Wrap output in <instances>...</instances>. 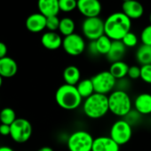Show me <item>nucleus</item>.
I'll return each instance as SVG.
<instances>
[{
    "mask_svg": "<svg viewBox=\"0 0 151 151\" xmlns=\"http://www.w3.org/2000/svg\"><path fill=\"white\" fill-rule=\"evenodd\" d=\"M132 20L123 12L111 14L104 21L105 35L112 41H121L123 37L131 31Z\"/></svg>",
    "mask_w": 151,
    "mask_h": 151,
    "instance_id": "f257e3e1",
    "label": "nucleus"
},
{
    "mask_svg": "<svg viewBox=\"0 0 151 151\" xmlns=\"http://www.w3.org/2000/svg\"><path fill=\"white\" fill-rule=\"evenodd\" d=\"M56 103L65 110L77 109L81 104L83 98L79 94L77 86L64 84L55 93Z\"/></svg>",
    "mask_w": 151,
    "mask_h": 151,
    "instance_id": "f03ea898",
    "label": "nucleus"
},
{
    "mask_svg": "<svg viewBox=\"0 0 151 151\" xmlns=\"http://www.w3.org/2000/svg\"><path fill=\"white\" fill-rule=\"evenodd\" d=\"M83 110L86 116L92 119L103 117L109 111L108 95L94 93L92 96L85 100Z\"/></svg>",
    "mask_w": 151,
    "mask_h": 151,
    "instance_id": "7ed1b4c3",
    "label": "nucleus"
},
{
    "mask_svg": "<svg viewBox=\"0 0 151 151\" xmlns=\"http://www.w3.org/2000/svg\"><path fill=\"white\" fill-rule=\"evenodd\" d=\"M108 97L109 112L115 116L124 117L132 110V102L127 92L114 90Z\"/></svg>",
    "mask_w": 151,
    "mask_h": 151,
    "instance_id": "20e7f679",
    "label": "nucleus"
},
{
    "mask_svg": "<svg viewBox=\"0 0 151 151\" xmlns=\"http://www.w3.org/2000/svg\"><path fill=\"white\" fill-rule=\"evenodd\" d=\"M93 137L86 131L79 130L72 132L67 140L68 151H92Z\"/></svg>",
    "mask_w": 151,
    "mask_h": 151,
    "instance_id": "39448f33",
    "label": "nucleus"
},
{
    "mask_svg": "<svg viewBox=\"0 0 151 151\" xmlns=\"http://www.w3.org/2000/svg\"><path fill=\"white\" fill-rule=\"evenodd\" d=\"M91 79L93 84L94 92L104 95H108V93H111L115 90L117 81L109 70L97 73Z\"/></svg>",
    "mask_w": 151,
    "mask_h": 151,
    "instance_id": "423d86ee",
    "label": "nucleus"
},
{
    "mask_svg": "<svg viewBox=\"0 0 151 151\" xmlns=\"http://www.w3.org/2000/svg\"><path fill=\"white\" fill-rule=\"evenodd\" d=\"M109 136L119 146L125 145L131 140L132 136V125L124 119H119L112 124Z\"/></svg>",
    "mask_w": 151,
    "mask_h": 151,
    "instance_id": "0eeeda50",
    "label": "nucleus"
},
{
    "mask_svg": "<svg viewBox=\"0 0 151 151\" xmlns=\"http://www.w3.org/2000/svg\"><path fill=\"white\" fill-rule=\"evenodd\" d=\"M32 125L25 118H17L11 124V138L17 143L27 142L32 135Z\"/></svg>",
    "mask_w": 151,
    "mask_h": 151,
    "instance_id": "6e6552de",
    "label": "nucleus"
},
{
    "mask_svg": "<svg viewBox=\"0 0 151 151\" xmlns=\"http://www.w3.org/2000/svg\"><path fill=\"white\" fill-rule=\"evenodd\" d=\"M82 32L85 37L90 41H95L103 35L104 31V21L100 17L86 18L82 23Z\"/></svg>",
    "mask_w": 151,
    "mask_h": 151,
    "instance_id": "1a4fd4ad",
    "label": "nucleus"
},
{
    "mask_svg": "<svg viewBox=\"0 0 151 151\" xmlns=\"http://www.w3.org/2000/svg\"><path fill=\"white\" fill-rule=\"evenodd\" d=\"M62 48L65 52L70 56H78L85 52L86 44L82 36L73 33L72 35L64 37L62 41Z\"/></svg>",
    "mask_w": 151,
    "mask_h": 151,
    "instance_id": "9d476101",
    "label": "nucleus"
},
{
    "mask_svg": "<svg viewBox=\"0 0 151 151\" xmlns=\"http://www.w3.org/2000/svg\"><path fill=\"white\" fill-rule=\"evenodd\" d=\"M77 9L86 18H93L99 17L102 6L100 0H78Z\"/></svg>",
    "mask_w": 151,
    "mask_h": 151,
    "instance_id": "9b49d317",
    "label": "nucleus"
},
{
    "mask_svg": "<svg viewBox=\"0 0 151 151\" xmlns=\"http://www.w3.org/2000/svg\"><path fill=\"white\" fill-rule=\"evenodd\" d=\"M92 151H120V146L110 136H101L94 139Z\"/></svg>",
    "mask_w": 151,
    "mask_h": 151,
    "instance_id": "f8f14e48",
    "label": "nucleus"
},
{
    "mask_svg": "<svg viewBox=\"0 0 151 151\" xmlns=\"http://www.w3.org/2000/svg\"><path fill=\"white\" fill-rule=\"evenodd\" d=\"M26 28L29 31L38 33L46 29V17L40 13L30 14L26 19Z\"/></svg>",
    "mask_w": 151,
    "mask_h": 151,
    "instance_id": "ddd939ff",
    "label": "nucleus"
},
{
    "mask_svg": "<svg viewBox=\"0 0 151 151\" xmlns=\"http://www.w3.org/2000/svg\"><path fill=\"white\" fill-rule=\"evenodd\" d=\"M122 11L131 20H137L143 15L144 7L139 1L130 0V1L123 3Z\"/></svg>",
    "mask_w": 151,
    "mask_h": 151,
    "instance_id": "4468645a",
    "label": "nucleus"
},
{
    "mask_svg": "<svg viewBox=\"0 0 151 151\" xmlns=\"http://www.w3.org/2000/svg\"><path fill=\"white\" fill-rule=\"evenodd\" d=\"M37 7L40 14L46 18L58 16L60 13L59 0H37Z\"/></svg>",
    "mask_w": 151,
    "mask_h": 151,
    "instance_id": "2eb2a0df",
    "label": "nucleus"
},
{
    "mask_svg": "<svg viewBox=\"0 0 151 151\" xmlns=\"http://www.w3.org/2000/svg\"><path fill=\"white\" fill-rule=\"evenodd\" d=\"M17 71L18 65L13 58L6 56L0 59V76L3 78H10L14 77Z\"/></svg>",
    "mask_w": 151,
    "mask_h": 151,
    "instance_id": "dca6fc26",
    "label": "nucleus"
},
{
    "mask_svg": "<svg viewBox=\"0 0 151 151\" xmlns=\"http://www.w3.org/2000/svg\"><path fill=\"white\" fill-rule=\"evenodd\" d=\"M133 106L135 110L139 113L141 116L143 115H150L151 114V93H142L139 94L133 102Z\"/></svg>",
    "mask_w": 151,
    "mask_h": 151,
    "instance_id": "f3484780",
    "label": "nucleus"
},
{
    "mask_svg": "<svg viewBox=\"0 0 151 151\" xmlns=\"http://www.w3.org/2000/svg\"><path fill=\"white\" fill-rule=\"evenodd\" d=\"M62 41L63 38H61L60 35L53 31H47L44 33L41 37V44L43 46L51 51L57 50L61 47Z\"/></svg>",
    "mask_w": 151,
    "mask_h": 151,
    "instance_id": "a211bd4d",
    "label": "nucleus"
},
{
    "mask_svg": "<svg viewBox=\"0 0 151 151\" xmlns=\"http://www.w3.org/2000/svg\"><path fill=\"white\" fill-rule=\"evenodd\" d=\"M62 77L65 84L76 86L81 80V72L77 66L69 65L63 70Z\"/></svg>",
    "mask_w": 151,
    "mask_h": 151,
    "instance_id": "6ab92c4d",
    "label": "nucleus"
},
{
    "mask_svg": "<svg viewBox=\"0 0 151 151\" xmlns=\"http://www.w3.org/2000/svg\"><path fill=\"white\" fill-rule=\"evenodd\" d=\"M126 52V47L123 44L122 41H113L111 48L109 52V53L106 55L107 59L111 62L120 61L124 57Z\"/></svg>",
    "mask_w": 151,
    "mask_h": 151,
    "instance_id": "aec40b11",
    "label": "nucleus"
},
{
    "mask_svg": "<svg viewBox=\"0 0 151 151\" xmlns=\"http://www.w3.org/2000/svg\"><path fill=\"white\" fill-rule=\"evenodd\" d=\"M128 70H129L128 64L123 60H120V61H116V62L111 63L109 71L111 73V75L116 80H119L127 77Z\"/></svg>",
    "mask_w": 151,
    "mask_h": 151,
    "instance_id": "412c9836",
    "label": "nucleus"
},
{
    "mask_svg": "<svg viewBox=\"0 0 151 151\" xmlns=\"http://www.w3.org/2000/svg\"><path fill=\"white\" fill-rule=\"evenodd\" d=\"M135 57L138 63L141 66L151 64V46L142 44L137 49Z\"/></svg>",
    "mask_w": 151,
    "mask_h": 151,
    "instance_id": "4be33fe9",
    "label": "nucleus"
},
{
    "mask_svg": "<svg viewBox=\"0 0 151 151\" xmlns=\"http://www.w3.org/2000/svg\"><path fill=\"white\" fill-rule=\"evenodd\" d=\"M76 86H77V89L83 99H87L88 97L92 96L95 93L93 84L91 78H86L80 80V82Z\"/></svg>",
    "mask_w": 151,
    "mask_h": 151,
    "instance_id": "5701e85b",
    "label": "nucleus"
},
{
    "mask_svg": "<svg viewBox=\"0 0 151 151\" xmlns=\"http://www.w3.org/2000/svg\"><path fill=\"white\" fill-rule=\"evenodd\" d=\"M112 42L113 41L109 37H107L106 35H103L102 37H101L100 38L95 40L94 44H95L98 54L107 55L109 53L110 48H111Z\"/></svg>",
    "mask_w": 151,
    "mask_h": 151,
    "instance_id": "b1692460",
    "label": "nucleus"
},
{
    "mask_svg": "<svg viewBox=\"0 0 151 151\" xmlns=\"http://www.w3.org/2000/svg\"><path fill=\"white\" fill-rule=\"evenodd\" d=\"M75 29H76V24L71 18L64 17L60 20L59 31L62 36L68 37L69 35H72L73 33H75Z\"/></svg>",
    "mask_w": 151,
    "mask_h": 151,
    "instance_id": "393cba45",
    "label": "nucleus"
},
{
    "mask_svg": "<svg viewBox=\"0 0 151 151\" xmlns=\"http://www.w3.org/2000/svg\"><path fill=\"white\" fill-rule=\"evenodd\" d=\"M16 119V114L11 108H4L0 111V122L1 124L11 125Z\"/></svg>",
    "mask_w": 151,
    "mask_h": 151,
    "instance_id": "a878e982",
    "label": "nucleus"
},
{
    "mask_svg": "<svg viewBox=\"0 0 151 151\" xmlns=\"http://www.w3.org/2000/svg\"><path fill=\"white\" fill-rule=\"evenodd\" d=\"M60 10L64 13H70L78 8V0H59Z\"/></svg>",
    "mask_w": 151,
    "mask_h": 151,
    "instance_id": "bb28decb",
    "label": "nucleus"
},
{
    "mask_svg": "<svg viewBox=\"0 0 151 151\" xmlns=\"http://www.w3.org/2000/svg\"><path fill=\"white\" fill-rule=\"evenodd\" d=\"M121 41L123 42V44L125 45L126 48H132L135 47L138 44V37L133 32L130 31L123 37Z\"/></svg>",
    "mask_w": 151,
    "mask_h": 151,
    "instance_id": "cd10ccee",
    "label": "nucleus"
},
{
    "mask_svg": "<svg viewBox=\"0 0 151 151\" xmlns=\"http://www.w3.org/2000/svg\"><path fill=\"white\" fill-rule=\"evenodd\" d=\"M140 79L146 84L151 85V64L140 66Z\"/></svg>",
    "mask_w": 151,
    "mask_h": 151,
    "instance_id": "c85d7f7f",
    "label": "nucleus"
},
{
    "mask_svg": "<svg viewBox=\"0 0 151 151\" xmlns=\"http://www.w3.org/2000/svg\"><path fill=\"white\" fill-rule=\"evenodd\" d=\"M60 22V20L58 18V16H51L46 18V29L48 31L56 32V30H59Z\"/></svg>",
    "mask_w": 151,
    "mask_h": 151,
    "instance_id": "c756f323",
    "label": "nucleus"
},
{
    "mask_svg": "<svg viewBox=\"0 0 151 151\" xmlns=\"http://www.w3.org/2000/svg\"><path fill=\"white\" fill-rule=\"evenodd\" d=\"M140 41L143 45L151 46V24L146 26L140 33Z\"/></svg>",
    "mask_w": 151,
    "mask_h": 151,
    "instance_id": "7c9ffc66",
    "label": "nucleus"
},
{
    "mask_svg": "<svg viewBox=\"0 0 151 151\" xmlns=\"http://www.w3.org/2000/svg\"><path fill=\"white\" fill-rule=\"evenodd\" d=\"M127 77L131 80H135V79L140 78V67L136 66V65L129 67Z\"/></svg>",
    "mask_w": 151,
    "mask_h": 151,
    "instance_id": "2f4dec72",
    "label": "nucleus"
},
{
    "mask_svg": "<svg viewBox=\"0 0 151 151\" xmlns=\"http://www.w3.org/2000/svg\"><path fill=\"white\" fill-rule=\"evenodd\" d=\"M140 114L138 113L136 110H132L128 115H126L124 116V120L127 121L131 125H132L133 124L137 123L139 120V117H140Z\"/></svg>",
    "mask_w": 151,
    "mask_h": 151,
    "instance_id": "473e14b6",
    "label": "nucleus"
},
{
    "mask_svg": "<svg viewBox=\"0 0 151 151\" xmlns=\"http://www.w3.org/2000/svg\"><path fill=\"white\" fill-rule=\"evenodd\" d=\"M0 134L2 136H9L11 134V125L8 124H0Z\"/></svg>",
    "mask_w": 151,
    "mask_h": 151,
    "instance_id": "72a5a7b5",
    "label": "nucleus"
},
{
    "mask_svg": "<svg viewBox=\"0 0 151 151\" xmlns=\"http://www.w3.org/2000/svg\"><path fill=\"white\" fill-rule=\"evenodd\" d=\"M7 54V46L5 43L0 42V59L6 57Z\"/></svg>",
    "mask_w": 151,
    "mask_h": 151,
    "instance_id": "f704fd0d",
    "label": "nucleus"
},
{
    "mask_svg": "<svg viewBox=\"0 0 151 151\" xmlns=\"http://www.w3.org/2000/svg\"><path fill=\"white\" fill-rule=\"evenodd\" d=\"M88 51L93 55H97L98 54L97 50H96V46H95V44H94V41H91L90 45H88Z\"/></svg>",
    "mask_w": 151,
    "mask_h": 151,
    "instance_id": "c9c22d12",
    "label": "nucleus"
},
{
    "mask_svg": "<svg viewBox=\"0 0 151 151\" xmlns=\"http://www.w3.org/2000/svg\"><path fill=\"white\" fill-rule=\"evenodd\" d=\"M0 151H14V150L8 146H2L0 147Z\"/></svg>",
    "mask_w": 151,
    "mask_h": 151,
    "instance_id": "e433bc0d",
    "label": "nucleus"
},
{
    "mask_svg": "<svg viewBox=\"0 0 151 151\" xmlns=\"http://www.w3.org/2000/svg\"><path fill=\"white\" fill-rule=\"evenodd\" d=\"M37 151H54V150L52 147H42Z\"/></svg>",
    "mask_w": 151,
    "mask_h": 151,
    "instance_id": "4c0bfd02",
    "label": "nucleus"
},
{
    "mask_svg": "<svg viewBox=\"0 0 151 151\" xmlns=\"http://www.w3.org/2000/svg\"><path fill=\"white\" fill-rule=\"evenodd\" d=\"M2 85H3V78L1 77V76H0V88H1Z\"/></svg>",
    "mask_w": 151,
    "mask_h": 151,
    "instance_id": "58836bf2",
    "label": "nucleus"
},
{
    "mask_svg": "<svg viewBox=\"0 0 151 151\" xmlns=\"http://www.w3.org/2000/svg\"><path fill=\"white\" fill-rule=\"evenodd\" d=\"M149 22H150V24H151V13H150V14H149Z\"/></svg>",
    "mask_w": 151,
    "mask_h": 151,
    "instance_id": "ea45409f",
    "label": "nucleus"
},
{
    "mask_svg": "<svg viewBox=\"0 0 151 151\" xmlns=\"http://www.w3.org/2000/svg\"><path fill=\"white\" fill-rule=\"evenodd\" d=\"M124 2H127V1H130V0H123Z\"/></svg>",
    "mask_w": 151,
    "mask_h": 151,
    "instance_id": "a19ab883",
    "label": "nucleus"
}]
</instances>
